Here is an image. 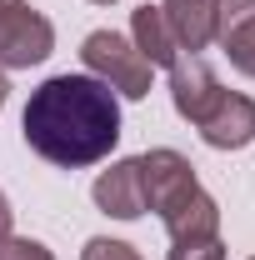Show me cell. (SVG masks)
Segmentation results:
<instances>
[{
	"label": "cell",
	"instance_id": "1",
	"mask_svg": "<svg viewBox=\"0 0 255 260\" xmlns=\"http://www.w3.org/2000/svg\"><path fill=\"white\" fill-rule=\"evenodd\" d=\"M20 130L40 160L60 165V170H80L115 150L120 100L95 75H50L45 85L30 90Z\"/></svg>",
	"mask_w": 255,
	"mask_h": 260
},
{
	"label": "cell",
	"instance_id": "13",
	"mask_svg": "<svg viewBox=\"0 0 255 260\" xmlns=\"http://www.w3.org/2000/svg\"><path fill=\"white\" fill-rule=\"evenodd\" d=\"M80 260H140V250H135V245H125V240H110V235H95V240H85Z\"/></svg>",
	"mask_w": 255,
	"mask_h": 260
},
{
	"label": "cell",
	"instance_id": "8",
	"mask_svg": "<svg viewBox=\"0 0 255 260\" xmlns=\"http://www.w3.org/2000/svg\"><path fill=\"white\" fill-rule=\"evenodd\" d=\"M215 40L240 75H255V0H220Z\"/></svg>",
	"mask_w": 255,
	"mask_h": 260
},
{
	"label": "cell",
	"instance_id": "15",
	"mask_svg": "<svg viewBox=\"0 0 255 260\" xmlns=\"http://www.w3.org/2000/svg\"><path fill=\"white\" fill-rule=\"evenodd\" d=\"M10 225H15V210H10V200L0 190V240H10Z\"/></svg>",
	"mask_w": 255,
	"mask_h": 260
},
{
	"label": "cell",
	"instance_id": "7",
	"mask_svg": "<svg viewBox=\"0 0 255 260\" xmlns=\"http://www.w3.org/2000/svg\"><path fill=\"white\" fill-rule=\"evenodd\" d=\"M95 205L105 215H115V220H140L145 215V190H140V160L130 155V160H115L110 170H100L95 185Z\"/></svg>",
	"mask_w": 255,
	"mask_h": 260
},
{
	"label": "cell",
	"instance_id": "12",
	"mask_svg": "<svg viewBox=\"0 0 255 260\" xmlns=\"http://www.w3.org/2000/svg\"><path fill=\"white\" fill-rule=\"evenodd\" d=\"M170 260H225V240L205 235V240H170Z\"/></svg>",
	"mask_w": 255,
	"mask_h": 260
},
{
	"label": "cell",
	"instance_id": "9",
	"mask_svg": "<svg viewBox=\"0 0 255 260\" xmlns=\"http://www.w3.org/2000/svg\"><path fill=\"white\" fill-rule=\"evenodd\" d=\"M165 10V25L175 30L180 50L195 55L215 40V20H220V0H160Z\"/></svg>",
	"mask_w": 255,
	"mask_h": 260
},
{
	"label": "cell",
	"instance_id": "16",
	"mask_svg": "<svg viewBox=\"0 0 255 260\" xmlns=\"http://www.w3.org/2000/svg\"><path fill=\"white\" fill-rule=\"evenodd\" d=\"M5 95H10V80H5V70H0V110H5Z\"/></svg>",
	"mask_w": 255,
	"mask_h": 260
},
{
	"label": "cell",
	"instance_id": "10",
	"mask_svg": "<svg viewBox=\"0 0 255 260\" xmlns=\"http://www.w3.org/2000/svg\"><path fill=\"white\" fill-rule=\"evenodd\" d=\"M130 45L155 65V70H170V65L185 55L180 40H175V30L165 25V10H160V5H140V10L130 15Z\"/></svg>",
	"mask_w": 255,
	"mask_h": 260
},
{
	"label": "cell",
	"instance_id": "3",
	"mask_svg": "<svg viewBox=\"0 0 255 260\" xmlns=\"http://www.w3.org/2000/svg\"><path fill=\"white\" fill-rule=\"evenodd\" d=\"M50 50H55V25L30 0H0V70H30L50 60Z\"/></svg>",
	"mask_w": 255,
	"mask_h": 260
},
{
	"label": "cell",
	"instance_id": "5",
	"mask_svg": "<svg viewBox=\"0 0 255 260\" xmlns=\"http://www.w3.org/2000/svg\"><path fill=\"white\" fill-rule=\"evenodd\" d=\"M195 130L210 150H245L255 140V100L240 95V90H220Z\"/></svg>",
	"mask_w": 255,
	"mask_h": 260
},
{
	"label": "cell",
	"instance_id": "17",
	"mask_svg": "<svg viewBox=\"0 0 255 260\" xmlns=\"http://www.w3.org/2000/svg\"><path fill=\"white\" fill-rule=\"evenodd\" d=\"M90 5H110V0H90Z\"/></svg>",
	"mask_w": 255,
	"mask_h": 260
},
{
	"label": "cell",
	"instance_id": "6",
	"mask_svg": "<svg viewBox=\"0 0 255 260\" xmlns=\"http://www.w3.org/2000/svg\"><path fill=\"white\" fill-rule=\"evenodd\" d=\"M220 90H225V85L215 80V70L200 60V55H180V60L170 65V105H175L180 120L200 125V115L215 105Z\"/></svg>",
	"mask_w": 255,
	"mask_h": 260
},
{
	"label": "cell",
	"instance_id": "14",
	"mask_svg": "<svg viewBox=\"0 0 255 260\" xmlns=\"http://www.w3.org/2000/svg\"><path fill=\"white\" fill-rule=\"evenodd\" d=\"M0 260H55V255L30 235H10V240H0Z\"/></svg>",
	"mask_w": 255,
	"mask_h": 260
},
{
	"label": "cell",
	"instance_id": "2",
	"mask_svg": "<svg viewBox=\"0 0 255 260\" xmlns=\"http://www.w3.org/2000/svg\"><path fill=\"white\" fill-rule=\"evenodd\" d=\"M80 60H85V70H90L95 80H105L115 95H125V100H145L150 95L155 65L130 45V35H120V30H90L85 45H80Z\"/></svg>",
	"mask_w": 255,
	"mask_h": 260
},
{
	"label": "cell",
	"instance_id": "4",
	"mask_svg": "<svg viewBox=\"0 0 255 260\" xmlns=\"http://www.w3.org/2000/svg\"><path fill=\"white\" fill-rule=\"evenodd\" d=\"M140 160V190H145V210H155L160 220L175 210V205H185L195 190H200V180H195V165L180 155V150H170V145H160V150H145V155H135Z\"/></svg>",
	"mask_w": 255,
	"mask_h": 260
},
{
	"label": "cell",
	"instance_id": "11",
	"mask_svg": "<svg viewBox=\"0 0 255 260\" xmlns=\"http://www.w3.org/2000/svg\"><path fill=\"white\" fill-rule=\"evenodd\" d=\"M160 225H165L170 240H205V235H220V205H215V195L195 190L190 200L175 205Z\"/></svg>",
	"mask_w": 255,
	"mask_h": 260
}]
</instances>
